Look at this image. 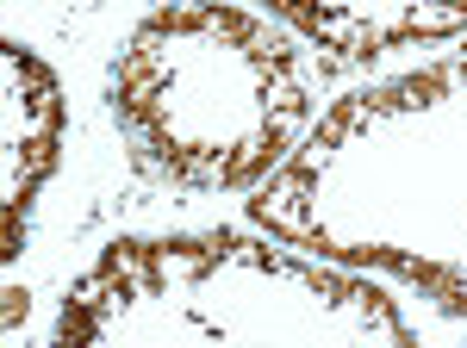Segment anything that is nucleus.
Returning a JSON list of instances; mask_svg holds the SVG:
<instances>
[{"label": "nucleus", "instance_id": "nucleus-2", "mask_svg": "<svg viewBox=\"0 0 467 348\" xmlns=\"http://www.w3.org/2000/svg\"><path fill=\"white\" fill-rule=\"evenodd\" d=\"M213 336L411 343V330L374 286L299 268L237 237L119 243L81 274L57 317V343H213Z\"/></svg>", "mask_w": 467, "mask_h": 348}, {"label": "nucleus", "instance_id": "nucleus-1", "mask_svg": "<svg viewBox=\"0 0 467 348\" xmlns=\"http://www.w3.org/2000/svg\"><path fill=\"white\" fill-rule=\"evenodd\" d=\"M112 118L169 180L250 187L306 125V75L250 13L169 6L125 44L112 69Z\"/></svg>", "mask_w": 467, "mask_h": 348}, {"label": "nucleus", "instance_id": "nucleus-5", "mask_svg": "<svg viewBox=\"0 0 467 348\" xmlns=\"http://www.w3.org/2000/svg\"><path fill=\"white\" fill-rule=\"evenodd\" d=\"M268 6L343 56H380L467 26V0H268Z\"/></svg>", "mask_w": 467, "mask_h": 348}, {"label": "nucleus", "instance_id": "nucleus-4", "mask_svg": "<svg viewBox=\"0 0 467 348\" xmlns=\"http://www.w3.org/2000/svg\"><path fill=\"white\" fill-rule=\"evenodd\" d=\"M6 69V187H0V255H19L26 237V206L44 187V174L57 169V143H63V100H57V75L37 63L32 50L6 44L0 50Z\"/></svg>", "mask_w": 467, "mask_h": 348}, {"label": "nucleus", "instance_id": "nucleus-3", "mask_svg": "<svg viewBox=\"0 0 467 348\" xmlns=\"http://www.w3.org/2000/svg\"><path fill=\"white\" fill-rule=\"evenodd\" d=\"M405 180H424V200L374 224L343 261L393 268L418 280L436 305L467 312V63L343 100L255 200H312Z\"/></svg>", "mask_w": 467, "mask_h": 348}]
</instances>
